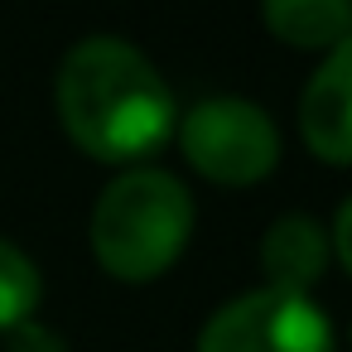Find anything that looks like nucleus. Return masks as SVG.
Listing matches in <instances>:
<instances>
[{"label":"nucleus","instance_id":"f257e3e1","mask_svg":"<svg viewBox=\"0 0 352 352\" xmlns=\"http://www.w3.org/2000/svg\"><path fill=\"white\" fill-rule=\"evenodd\" d=\"M54 107L63 135L87 160L126 169L155 155L179 126L164 73L121 34H87L63 54L54 78Z\"/></svg>","mask_w":352,"mask_h":352},{"label":"nucleus","instance_id":"f03ea898","mask_svg":"<svg viewBox=\"0 0 352 352\" xmlns=\"http://www.w3.org/2000/svg\"><path fill=\"white\" fill-rule=\"evenodd\" d=\"M198 208L179 174L160 164L121 169L92 203L87 246L97 265L121 285H150L184 256Z\"/></svg>","mask_w":352,"mask_h":352},{"label":"nucleus","instance_id":"7ed1b4c3","mask_svg":"<svg viewBox=\"0 0 352 352\" xmlns=\"http://www.w3.org/2000/svg\"><path fill=\"white\" fill-rule=\"evenodd\" d=\"M174 140L193 174H203L217 188H251L275 174L280 164V126L275 116L251 97H203L193 102Z\"/></svg>","mask_w":352,"mask_h":352},{"label":"nucleus","instance_id":"20e7f679","mask_svg":"<svg viewBox=\"0 0 352 352\" xmlns=\"http://www.w3.org/2000/svg\"><path fill=\"white\" fill-rule=\"evenodd\" d=\"M193 352H338V338L318 299L261 285L217 304L203 318Z\"/></svg>","mask_w":352,"mask_h":352},{"label":"nucleus","instance_id":"39448f33","mask_svg":"<svg viewBox=\"0 0 352 352\" xmlns=\"http://www.w3.org/2000/svg\"><path fill=\"white\" fill-rule=\"evenodd\" d=\"M299 135L314 160L352 169V39L323 54L299 92Z\"/></svg>","mask_w":352,"mask_h":352},{"label":"nucleus","instance_id":"423d86ee","mask_svg":"<svg viewBox=\"0 0 352 352\" xmlns=\"http://www.w3.org/2000/svg\"><path fill=\"white\" fill-rule=\"evenodd\" d=\"M328 261H333L328 227L309 212H280L261 236V270L270 289L314 299V285L323 280Z\"/></svg>","mask_w":352,"mask_h":352},{"label":"nucleus","instance_id":"0eeeda50","mask_svg":"<svg viewBox=\"0 0 352 352\" xmlns=\"http://www.w3.org/2000/svg\"><path fill=\"white\" fill-rule=\"evenodd\" d=\"M270 39L304 49V54H333L352 39V0H265L261 10Z\"/></svg>","mask_w":352,"mask_h":352},{"label":"nucleus","instance_id":"6e6552de","mask_svg":"<svg viewBox=\"0 0 352 352\" xmlns=\"http://www.w3.org/2000/svg\"><path fill=\"white\" fill-rule=\"evenodd\" d=\"M39 299H44V275L34 256L10 236H0V333H15L20 323H30Z\"/></svg>","mask_w":352,"mask_h":352},{"label":"nucleus","instance_id":"1a4fd4ad","mask_svg":"<svg viewBox=\"0 0 352 352\" xmlns=\"http://www.w3.org/2000/svg\"><path fill=\"white\" fill-rule=\"evenodd\" d=\"M10 338V347L6 352H68L63 347V338L54 333V328H44L39 318H30V323H20L15 333H6Z\"/></svg>","mask_w":352,"mask_h":352},{"label":"nucleus","instance_id":"9d476101","mask_svg":"<svg viewBox=\"0 0 352 352\" xmlns=\"http://www.w3.org/2000/svg\"><path fill=\"white\" fill-rule=\"evenodd\" d=\"M328 246H333V261L352 275V198L338 208V217H333V227H328Z\"/></svg>","mask_w":352,"mask_h":352},{"label":"nucleus","instance_id":"9b49d317","mask_svg":"<svg viewBox=\"0 0 352 352\" xmlns=\"http://www.w3.org/2000/svg\"><path fill=\"white\" fill-rule=\"evenodd\" d=\"M347 342H352V323H347Z\"/></svg>","mask_w":352,"mask_h":352}]
</instances>
